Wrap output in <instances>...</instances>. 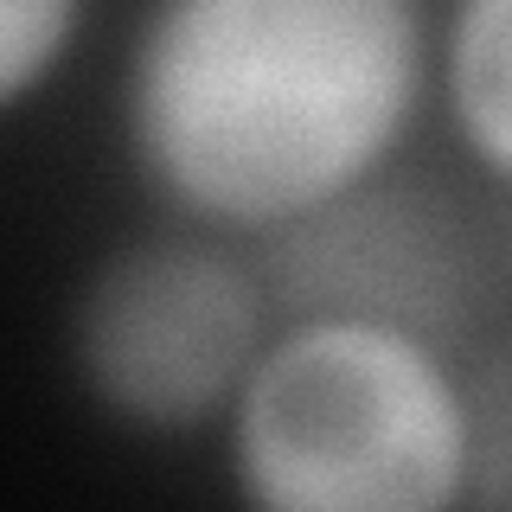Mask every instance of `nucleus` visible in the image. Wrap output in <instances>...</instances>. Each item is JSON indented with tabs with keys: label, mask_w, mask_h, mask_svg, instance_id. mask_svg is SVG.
<instances>
[{
	"label": "nucleus",
	"mask_w": 512,
	"mask_h": 512,
	"mask_svg": "<svg viewBox=\"0 0 512 512\" xmlns=\"http://www.w3.org/2000/svg\"><path fill=\"white\" fill-rule=\"evenodd\" d=\"M90 0H0V109H26L71 64Z\"/></svg>",
	"instance_id": "7"
},
{
	"label": "nucleus",
	"mask_w": 512,
	"mask_h": 512,
	"mask_svg": "<svg viewBox=\"0 0 512 512\" xmlns=\"http://www.w3.org/2000/svg\"><path fill=\"white\" fill-rule=\"evenodd\" d=\"M269 244V288L295 314L397 320L448 346L480 308L474 231L429 186H397L378 173Z\"/></svg>",
	"instance_id": "4"
},
{
	"label": "nucleus",
	"mask_w": 512,
	"mask_h": 512,
	"mask_svg": "<svg viewBox=\"0 0 512 512\" xmlns=\"http://www.w3.org/2000/svg\"><path fill=\"white\" fill-rule=\"evenodd\" d=\"M256 512H448L468 493V391L442 340L365 314H295L224 416Z\"/></svg>",
	"instance_id": "2"
},
{
	"label": "nucleus",
	"mask_w": 512,
	"mask_h": 512,
	"mask_svg": "<svg viewBox=\"0 0 512 512\" xmlns=\"http://www.w3.org/2000/svg\"><path fill=\"white\" fill-rule=\"evenodd\" d=\"M423 90V0H154L122 135L173 212L276 237L391 173Z\"/></svg>",
	"instance_id": "1"
},
{
	"label": "nucleus",
	"mask_w": 512,
	"mask_h": 512,
	"mask_svg": "<svg viewBox=\"0 0 512 512\" xmlns=\"http://www.w3.org/2000/svg\"><path fill=\"white\" fill-rule=\"evenodd\" d=\"M468 391V493L474 512H512V340L461 365Z\"/></svg>",
	"instance_id": "6"
},
{
	"label": "nucleus",
	"mask_w": 512,
	"mask_h": 512,
	"mask_svg": "<svg viewBox=\"0 0 512 512\" xmlns=\"http://www.w3.org/2000/svg\"><path fill=\"white\" fill-rule=\"evenodd\" d=\"M269 276L218 237H128L90 269L71 308V372L109 423L192 436L231 416L269 327Z\"/></svg>",
	"instance_id": "3"
},
{
	"label": "nucleus",
	"mask_w": 512,
	"mask_h": 512,
	"mask_svg": "<svg viewBox=\"0 0 512 512\" xmlns=\"http://www.w3.org/2000/svg\"><path fill=\"white\" fill-rule=\"evenodd\" d=\"M436 58L461 148L512 186V0H455Z\"/></svg>",
	"instance_id": "5"
}]
</instances>
